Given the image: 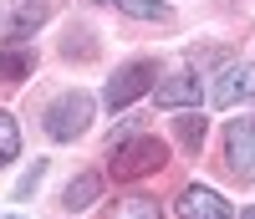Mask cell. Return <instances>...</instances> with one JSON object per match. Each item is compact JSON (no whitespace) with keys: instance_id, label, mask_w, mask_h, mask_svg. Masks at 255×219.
Returning a JSON list of instances; mask_svg holds the SVG:
<instances>
[{"instance_id":"obj_1","label":"cell","mask_w":255,"mask_h":219,"mask_svg":"<svg viewBox=\"0 0 255 219\" xmlns=\"http://www.w3.org/2000/svg\"><path fill=\"white\" fill-rule=\"evenodd\" d=\"M168 163V148L153 133H133L113 148V179H143V173H158Z\"/></svg>"},{"instance_id":"obj_2","label":"cell","mask_w":255,"mask_h":219,"mask_svg":"<svg viewBox=\"0 0 255 219\" xmlns=\"http://www.w3.org/2000/svg\"><path fill=\"white\" fill-rule=\"evenodd\" d=\"M87 122H92V97L87 92H61L51 107H46V138L56 143H72L87 133Z\"/></svg>"},{"instance_id":"obj_3","label":"cell","mask_w":255,"mask_h":219,"mask_svg":"<svg viewBox=\"0 0 255 219\" xmlns=\"http://www.w3.org/2000/svg\"><path fill=\"white\" fill-rule=\"evenodd\" d=\"M153 82H158V61H148V56H138V61H123V67L113 72V82H108V92H102V102L113 107H128L133 97H143V92H153Z\"/></svg>"},{"instance_id":"obj_4","label":"cell","mask_w":255,"mask_h":219,"mask_svg":"<svg viewBox=\"0 0 255 219\" xmlns=\"http://www.w3.org/2000/svg\"><path fill=\"white\" fill-rule=\"evenodd\" d=\"M225 158L240 184H255V117L225 122Z\"/></svg>"},{"instance_id":"obj_5","label":"cell","mask_w":255,"mask_h":219,"mask_svg":"<svg viewBox=\"0 0 255 219\" xmlns=\"http://www.w3.org/2000/svg\"><path fill=\"white\" fill-rule=\"evenodd\" d=\"M245 97H255V61H235V67H225V72L215 77V87H209V102H215V107H235V102H245Z\"/></svg>"},{"instance_id":"obj_6","label":"cell","mask_w":255,"mask_h":219,"mask_svg":"<svg viewBox=\"0 0 255 219\" xmlns=\"http://www.w3.org/2000/svg\"><path fill=\"white\" fill-rule=\"evenodd\" d=\"M179 219H235V209H230L215 189L189 184V189L179 194Z\"/></svg>"},{"instance_id":"obj_7","label":"cell","mask_w":255,"mask_h":219,"mask_svg":"<svg viewBox=\"0 0 255 219\" xmlns=\"http://www.w3.org/2000/svg\"><path fill=\"white\" fill-rule=\"evenodd\" d=\"M199 97H204V87H199L194 72H174V77H163L153 87V102L158 107H199Z\"/></svg>"},{"instance_id":"obj_8","label":"cell","mask_w":255,"mask_h":219,"mask_svg":"<svg viewBox=\"0 0 255 219\" xmlns=\"http://www.w3.org/2000/svg\"><path fill=\"white\" fill-rule=\"evenodd\" d=\"M31 72H36V51L26 46V41H5V46H0V82L15 87V82H26Z\"/></svg>"},{"instance_id":"obj_9","label":"cell","mask_w":255,"mask_h":219,"mask_svg":"<svg viewBox=\"0 0 255 219\" xmlns=\"http://www.w3.org/2000/svg\"><path fill=\"white\" fill-rule=\"evenodd\" d=\"M97 194H102V179H97V173H82V179H72V184H67L61 204H67L72 214H82V209H92V204H97Z\"/></svg>"},{"instance_id":"obj_10","label":"cell","mask_w":255,"mask_h":219,"mask_svg":"<svg viewBox=\"0 0 255 219\" xmlns=\"http://www.w3.org/2000/svg\"><path fill=\"white\" fill-rule=\"evenodd\" d=\"M174 133H179V143H184L189 153L204 143V117H199V107H184V112H179V122H174Z\"/></svg>"},{"instance_id":"obj_11","label":"cell","mask_w":255,"mask_h":219,"mask_svg":"<svg viewBox=\"0 0 255 219\" xmlns=\"http://www.w3.org/2000/svg\"><path fill=\"white\" fill-rule=\"evenodd\" d=\"M20 158V122L10 112H0V168Z\"/></svg>"},{"instance_id":"obj_12","label":"cell","mask_w":255,"mask_h":219,"mask_svg":"<svg viewBox=\"0 0 255 219\" xmlns=\"http://www.w3.org/2000/svg\"><path fill=\"white\" fill-rule=\"evenodd\" d=\"M118 5H123L128 15H138V20H158V26H168V20H174V10H168L163 0H118Z\"/></svg>"},{"instance_id":"obj_13","label":"cell","mask_w":255,"mask_h":219,"mask_svg":"<svg viewBox=\"0 0 255 219\" xmlns=\"http://www.w3.org/2000/svg\"><path fill=\"white\" fill-rule=\"evenodd\" d=\"M108 219H163V214H158L153 199H118L108 209Z\"/></svg>"},{"instance_id":"obj_14","label":"cell","mask_w":255,"mask_h":219,"mask_svg":"<svg viewBox=\"0 0 255 219\" xmlns=\"http://www.w3.org/2000/svg\"><path fill=\"white\" fill-rule=\"evenodd\" d=\"M41 20H46V5H26V10H15V20H10V41H26Z\"/></svg>"},{"instance_id":"obj_15","label":"cell","mask_w":255,"mask_h":219,"mask_svg":"<svg viewBox=\"0 0 255 219\" xmlns=\"http://www.w3.org/2000/svg\"><path fill=\"white\" fill-rule=\"evenodd\" d=\"M41 173H46V163H31V173L20 179V189H15V199H31V189L41 184Z\"/></svg>"},{"instance_id":"obj_16","label":"cell","mask_w":255,"mask_h":219,"mask_svg":"<svg viewBox=\"0 0 255 219\" xmlns=\"http://www.w3.org/2000/svg\"><path fill=\"white\" fill-rule=\"evenodd\" d=\"M240 219H255V209H245V214H240Z\"/></svg>"},{"instance_id":"obj_17","label":"cell","mask_w":255,"mask_h":219,"mask_svg":"<svg viewBox=\"0 0 255 219\" xmlns=\"http://www.w3.org/2000/svg\"><path fill=\"white\" fill-rule=\"evenodd\" d=\"M108 5H118V0H108Z\"/></svg>"},{"instance_id":"obj_18","label":"cell","mask_w":255,"mask_h":219,"mask_svg":"<svg viewBox=\"0 0 255 219\" xmlns=\"http://www.w3.org/2000/svg\"><path fill=\"white\" fill-rule=\"evenodd\" d=\"M10 219H15V214H10Z\"/></svg>"}]
</instances>
